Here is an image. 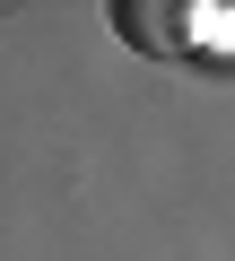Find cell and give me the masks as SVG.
<instances>
[{"mask_svg":"<svg viewBox=\"0 0 235 261\" xmlns=\"http://www.w3.org/2000/svg\"><path fill=\"white\" fill-rule=\"evenodd\" d=\"M113 18H122V44H148V53H192L209 27V9H166V0H122V9H113Z\"/></svg>","mask_w":235,"mask_h":261,"instance_id":"cell-1","label":"cell"}]
</instances>
